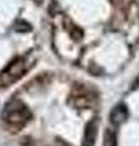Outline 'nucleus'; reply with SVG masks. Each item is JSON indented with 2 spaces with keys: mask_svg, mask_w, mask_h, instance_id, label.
I'll use <instances>...</instances> for the list:
<instances>
[{
  "mask_svg": "<svg viewBox=\"0 0 139 146\" xmlns=\"http://www.w3.org/2000/svg\"><path fill=\"white\" fill-rule=\"evenodd\" d=\"M3 119L6 123L15 127L25 125L32 118V113L29 108L23 104L21 100L13 99L6 102L5 107L3 110Z\"/></svg>",
  "mask_w": 139,
  "mask_h": 146,
  "instance_id": "1",
  "label": "nucleus"
},
{
  "mask_svg": "<svg viewBox=\"0 0 139 146\" xmlns=\"http://www.w3.org/2000/svg\"><path fill=\"white\" fill-rule=\"evenodd\" d=\"M23 74H25V62L21 58H18L11 62L3 71V73L0 74V83L1 85H10L15 83L17 79H20Z\"/></svg>",
  "mask_w": 139,
  "mask_h": 146,
  "instance_id": "2",
  "label": "nucleus"
},
{
  "mask_svg": "<svg viewBox=\"0 0 139 146\" xmlns=\"http://www.w3.org/2000/svg\"><path fill=\"white\" fill-rule=\"evenodd\" d=\"M98 128H99V123L96 119H92L90 122H88V124L84 128L82 146H94L95 145V140H96V136H98Z\"/></svg>",
  "mask_w": 139,
  "mask_h": 146,
  "instance_id": "3",
  "label": "nucleus"
},
{
  "mask_svg": "<svg viewBox=\"0 0 139 146\" xmlns=\"http://www.w3.org/2000/svg\"><path fill=\"white\" fill-rule=\"evenodd\" d=\"M127 117H128L127 107L124 106V105L120 104L112 110V112H111V115H110V119L114 124L120 125L127 119Z\"/></svg>",
  "mask_w": 139,
  "mask_h": 146,
  "instance_id": "4",
  "label": "nucleus"
},
{
  "mask_svg": "<svg viewBox=\"0 0 139 146\" xmlns=\"http://www.w3.org/2000/svg\"><path fill=\"white\" fill-rule=\"evenodd\" d=\"M103 146H117V138H116L115 131L111 129H106L104 133Z\"/></svg>",
  "mask_w": 139,
  "mask_h": 146,
  "instance_id": "5",
  "label": "nucleus"
},
{
  "mask_svg": "<svg viewBox=\"0 0 139 146\" xmlns=\"http://www.w3.org/2000/svg\"><path fill=\"white\" fill-rule=\"evenodd\" d=\"M13 31L17 33H27L32 31V26L25 20H17L13 25Z\"/></svg>",
  "mask_w": 139,
  "mask_h": 146,
  "instance_id": "6",
  "label": "nucleus"
}]
</instances>
